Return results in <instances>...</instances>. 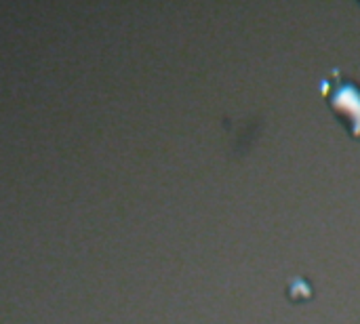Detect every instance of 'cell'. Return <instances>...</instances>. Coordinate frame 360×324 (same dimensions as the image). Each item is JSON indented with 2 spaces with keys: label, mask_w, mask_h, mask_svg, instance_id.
Wrapping results in <instances>:
<instances>
[{
  "label": "cell",
  "mask_w": 360,
  "mask_h": 324,
  "mask_svg": "<svg viewBox=\"0 0 360 324\" xmlns=\"http://www.w3.org/2000/svg\"><path fill=\"white\" fill-rule=\"evenodd\" d=\"M323 97L350 137L360 139V84L338 70L323 80Z\"/></svg>",
  "instance_id": "1"
}]
</instances>
